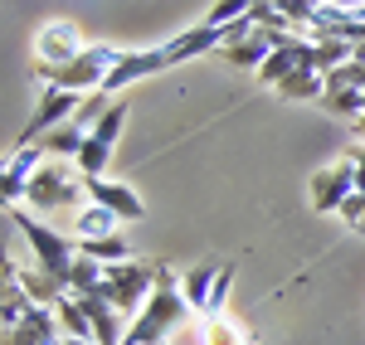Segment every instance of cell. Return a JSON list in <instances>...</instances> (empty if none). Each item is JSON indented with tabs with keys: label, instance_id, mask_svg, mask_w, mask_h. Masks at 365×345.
I'll return each mask as SVG.
<instances>
[{
	"label": "cell",
	"instance_id": "cell-18",
	"mask_svg": "<svg viewBox=\"0 0 365 345\" xmlns=\"http://www.w3.org/2000/svg\"><path fill=\"white\" fill-rule=\"evenodd\" d=\"M78 258H93V262H103V267L132 262V243H127L122 233H108V238H78Z\"/></svg>",
	"mask_w": 365,
	"mask_h": 345
},
{
	"label": "cell",
	"instance_id": "cell-3",
	"mask_svg": "<svg viewBox=\"0 0 365 345\" xmlns=\"http://www.w3.org/2000/svg\"><path fill=\"white\" fill-rule=\"evenodd\" d=\"M156 282H161V262H141V258L113 262V267H103V287H98V297L113 302L127 321H137V312L146 307V297L156 292Z\"/></svg>",
	"mask_w": 365,
	"mask_h": 345
},
{
	"label": "cell",
	"instance_id": "cell-1",
	"mask_svg": "<svg viewBox=\"0 0 365 345\" xmlns=\"http://www.w3.org/2000/svg\"><path fill=\"white\" fill-rule=\"evenodd\" d=\"M185 321H190V302H185V292H180V277L161 262V282L146 297V307L137 312V321L127 326V345H166Z\"/></svg>",
	"mask_w": 365,
	"mask_h": 345
},
{
	"label": "cell",
	"instance_id": "cell-2",
	"mask_svg": "<svg viewBox=\"0 0 365 345\" xmlns=\"http://www.w3.org/2000/svg\"><path fill=\"white\" fill-rule=\"evenodd\" d=\"M5 219L20 229V238L29 243V253H34V267H44L49 277H54L58 287L68 292V277H73V262H78V243L73 238H63L58 229H49L34 209H20V204H10L5 209Z\"/></svg>",
	"mask_w": 365,
	"mask_h": 345
},
{
	"label": "cell",
	"instance_id": "cell-10",
	"mask_svg": "<svg viewBox=\"0 0 365 345\" xmlns=\"http://www.w3.org/2000/svg\"><path fill=\"white\" fill-rule=\"evenodd\" d=\"M49 156H44V146L39 142H20V151L5 161V175H0V195H5V209L10 204H20L29 195V180L39 175V166H44Z\"/></svg>",
	"mask_w": 365,
	"mask_h": 345
},
{
	"label": "cell",
	"instance_id": "cell-29",
	"mask_svg": "<svg viewBox=\"0 0 365 345\" xmlns=\"http://www.w3.org/2000/svg\"><path fill=\"white\" fill-rule=\"evenodd\" d=\"M351 161H356V190H361V195H365V146H361V151H356V156H351Z\"/></svg>",
	"mask_w": 365,
	"mask_h": 345
},
{
	"label": "cell",
	"instance_id": "cell-17",
	"mask_svg": "<svg viewBox=\"0 0 365 345\" xmlns=\"http://www.w3.org/2000/svg\"><path fill=\"white\" fill-rule=\"evenodd\" d=\"M54 312H58V331H63V341H93V321H88L83 302H78L73 292H63V297H58Z\"/></svg>",
	"mask_w": 365,
	"mask_h": 345
},
{
	"label": "cell",
	"instance_id": "cell-20",
	"mask_svg": "<svg viewBox=\"0 0 365 345\" xmlns=\"http://www.w3.org/2000/svg\"><path fill=\"white\" fill-rule=\"evenodd\" d=\"M29 307H34V302H29V292L20 287V282H15V272L5 267V302H0V326H5V331H10V326H20V321L29 317Z\"/></svg>",
	"mask_w": 365,
	"mask_h": 345
},
{
	"label": "cell",
	"instance_id": "cell-26",
	"mask_svg": "<svg viewBox=\"0 0 365 345\" xmlns=\"http://www.w3.org/2000/svg\"><path fill=\"white\" fill-rule=\"evenodd\" d=\"M253 10V0H220L210 15H205V25H215V29H229V25H239L244 15Z\"/></svg>",
	"mask_w": 365,
	"mask_h": 345
},
{
	"label": "cell",
	"instance_id": "cell-23",
	"mask_svg": "<svg viewBox=\"0 0 365 345\" xmlns=\"http://www.w3.org/2000/svg\"><path fill=\"white\" fill-rule=\"evenodd\" d=\"M122 127H127V102H113V107H108V117H103L88 137H93V142H103V146H113L117 137H122Z\"/></svg>",
	"mask_w": 365,
	"mask_h": 345
},
{
	"label": "cell",
	"instance_id": "cell-9",
	"mask_svg": "<svg viewBox=\"0 0 365 345\" xmlns=\"http://www.w3.org/2000/svg\"><path fill=\"white\" fill-rule=\"evenodd\" d=\"M78 107H83V92L44 87V92H39V107H34V117H29V127H25V142H39V137H49L54 127L73 122V117H78Z\"/></svg>",
	"mask_w": 365,
	"mask_h": 345
},
{
	"label": "cell",
	"instance_id": "cell-5",
	"mask_svg": "<svg viewBox=\"0 0 365 345\" xmlns=\"http://www.w3.org/2000/svg\"><path fill=\"white\" fill-rule=\"evenodd\" d=\"M78 195H88L83 180H73V175L63 171V161H44V166H39V175L29 180L25 204L34 209V214H58V209L78 204Z\"/></svg>",
	"mask_w": 365,
	"mask_h": 345
},
{
	"label": "cell",
	"instance_id": "cell-16",
	"mask_svg": "<svg viewBox=\"0 0 365 345\" xmlns=\"http://www.w3.org/2000/svg\"><path fill=\"white\" fill-rule=\"evenodd\" d=\"M39 146H44L49 161H78L83 146H88V132L78 127V122H63V127H54L49 137H39Z\"/></svg>",
	"mask_w": 365,
	"mask_h": 345
},
{
	"label": "cell",
	"instance_id": "cell-22",
	"mask_svg": "<svg viewBox=\"0 0 365 345\" xmlns=\"http://www.w3.org/2000/svg\"><path fill=\"white\" fill-rule=\"evenodd\" d=\"M98 287H103V262L78 258L73 262V277H68V292L73 297H88V292H98Z\"/></svg>",
	"mask_w": 365,
	"mask_h": 345
},
{
	"label": "cell",
	"instance_id": "cell-27",
	"mask_svg": "<svg viewBox=\"0 0 365 345\" xmlns=\"http://www.w3.org/2000/svg\"><path fill=\"white\" fill-rule=\"evenodd\" d=\"M200 341H205V345H244V336H239V331H234V326L220 317V321H205Z\"/></svg>",
	"mask_w": 365,
	"mask_h": 345
},
{
	"label": "cell",
	"instance_id": "cell-25",
	"mask_svg": "<svg viewBox=\"0 0 365 345\" xmlns=\"http://www.w3.org/2000/svg\"><path fill=\"white\" fill-rule=\"evenodd\" d=\"M322 102H327V112H331V117H351V122L365 112V92H356V87H346V92H327Z\"/></svg>",
	"mask_w": 365,
	"mask_h": 345
},
{
	"label": "cell",
	"instance_id": "cell-4",
	"mask_svg": "<svg viewBox=\"0 0 365 345\" xmlns=\"http://www.w3.org/2000/svg\"><path fill=\"white\" fill-rule=\"evenodd\" d=\"M117 58H122V49H113V44H88L73 63H63V68H39L34 63V73L44 78V87H63V92H83L88 97V92H103Z\"/></svg>",
	"mask_w": 365,
	"mask_h": 345
},
{
	"label": "cell",
	"instance_id": "cell-11",
	"mask_svg": "<svg viewBox=\"0 0 365 345\" xmlns=\"http://www.w3.org/2000/svg\"><path fill=\"white\" fill-rule=\"evenodd\" d=\"M161 68H170L166 49H127V54L113 63V73H108L103 92H108V97H117L122 87H132L137 78H151V73H161Z\"/></svg>",
	"mask_w": 365,
	"mask_h": 345
},
{
	"label": "cell",
	"instance_id": "cell-19",
	"mask_svg": "<svg viewBox=\"0 0 365 345\" xmlns=\"http://www.w3.org/2000/svg\"><path fill=\"white\" fill-rule=\"evenodd\" d=\"M117 214H108V209H98V204H83L78 214H73V233L78 238H108V233H117Z\"/></svg>",
	"mask_w": 365,
	"mask_h": 345
},
{
	"label": "cell",
	"instance_id": "cell-14",
	"mask_svg": "<svg viewBox=\"0 0 365 345\" xmlns=\"http://www.w3.org/2000/svg\"><path fill=\"white\" fill-rule=\"evenodd\" d=\"M58 341H63V331H58L54 307H29V317L5 331V345H58Z\"/></svg>",
	"mask_w": 365,
	"mask_h": 345
},
{
	"label": "cell",
	"instance_id": "cell-24",
	"mask_svg": "<svg viewBox=\"0 0 365 345\" xmlns=\"http://www.w3.org/2000/svg\"><path fill=\"white\" fill-rule=\"evenodd\" d=\"M278 92L282 97H327V78L322 73H292Z\"/></svg>",
	"mask_w": 365,
	"mask_h": 345
},
{
	"label": "cell",
	"instance_id": "cell-15",
	"mask_svg": "<svg viewBox=\"0 0 365 345\" xmlns=\"http://www.w3.org/2000/svg\"><path fill=\"white\" fill-rule=\"evenodd\" d=\"M220 272H225V267L200 262V267H190V272L180 277V292H185V302H190V312H200V317H205L210 297H215V287H220Z\"/></svg>",
	"mask_w": 365,
	"mask_h": 345
},
{
	"label": "cell",
	"instance_id": "cell-28",
	"mask_svg": "<svg viewBox=\"0 0 365 345\" xmlns=\"http://www.w3.org/2000/svg\"><path fill=\"white\" fill-rule=\"evenodd\" d=\"M341 219H346V224H351L356 233H365V195H361V190H356L351 200L341 204Z\"/></svg>",
	"mask_w": 365,
	"mask_h": 345
},
{
	"label": "cell",
	"instance_id": "cell-21",
	"mask_svg": "<svg viewBox=\"0 0 365 345\" xmlns=\"http://www.w3.org/2000/svg\"><path fill=\"white\" fill-rule=\"evenodd\" d=\"M15 282L29 292V302H34V307H54L58 297H63V287H58V282L49 277V272H44V267H25Z\"/></svg>",
	"mask_w": 365,
	"mask_h": 345
},
{
	"label": "cell",
	"instance_id": "cell-8",
	"mask_svg": "<svg viewBox=\"0 0 365 345\" xmlns=\"http://www.w3.org/2000/svg\"><path fill=\"white\" fill-rule=\"evenodd\" d=\"M351 195H356V161L351 156L312 175V209L317 214H341V204Z\"/></svg>",
	"mask_w": 365,
	"mask_h": 345
},
{
	"label": "cell",
	"instance_id": "cell-13",
	"mask_svg": "<svg viewBox=\"0 0 365 345\" xmlns=\"http://www.w3.org/2000/svg\"><path fill=\"white\" fill-rule=\"evenodd\" d=\"M170 58V68L175 63H190V58H205V54H220L225 49V29H215V25H195V29H185V34H175L170 44H161Z\"/></svg>",
	"mask_w": 365,
	"mask_h": 345
},
{
	"label": "cell",
	"instance_id": "cell-7",
	"mask_svg": "<svg viewBox=\"0 0 365 345\" xmlns=\"http://www.w3.org/2000/svg\"><path fill=\"white\" fill-rule=\"evenodd\" d=\"M83 34L78 25H68V20H49V25L34 34V63L39 68H63V63H73V58L83 54Z\"/></svg>",
	"mask_w": 365,
	"mask_h": 345
},
{
	"label": "cell",
	"instance_id": "cell-6",
	"mask_svg": "<svg viewBox=\"0 0 365 345\" xmlns=\"http://www.w3.org/2000/svg\"><path fill=\"white\" fill-rule=\"evenodd\" d=\"M292 73H317V39H302V34H287L278 49H273V58L258 68V78L268 87H282Z\"/></svg>",
	"mask_w": 365,
	"mask_h": 345
},
{
	"label": "cell",
	"instance_id": "cell-12",
	"mask_svg": "<svg viewBox=\"0 0 365 345\" xmlns=\"http://www.w3.org/2000/svg\"><path fill=\"white\" fill-rule=\"evenodd\" d=\"M83 200L88 204H98V209H108V214H117L122 224L127 219H141L146 209H141V200H137V190H127V185H113V180H103V175H93V180H83Z\"/></svg>",
	"mask_w": 365,
	"mask_h": 345
},
{
	"label": "cell",
	"instance_id": "cell-30",
	"mask_svg": "<svg viewBox=\"0 0 365 345\" xmlns=\"http://www.w3.org/2000/svg\"><path fill=\"white\" fill-rule=\"evenodd\" d=\"M63 345H98V341H63Z\"/></svg>",
	"mask_w": 365,
	"mask_h": 345
}]
</instances>
